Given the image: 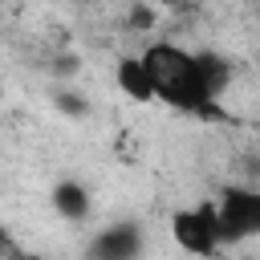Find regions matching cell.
Segmentation results:
<instances>
[{
    "label": "cell",
    "instance_id": "cell-1",
    "mask_svg": "<svg viewBox=\"0 0 260 260\" xmlns=\"http://www.w3.org/2000/svg\"><path fill=\"white\" fill-rule=\"evenodd\" d=\"M154 102L187 118H223V89L232 85V57L215 49H187L179 41H150L142 53Z\"/></svg>",
    "mask_w": 260,
    "mask_h": 260
},
{
    "label": "cell",
    "instance_id": "cell-2",
    "mask_svg": "<svg viewBox=\"0 0 260 260\" xmlns=\"http://www.w3.org/2000/svg\"><path fill=\"white\" fill-rule=\"evenodd\" d=\"M211 203H215L223 248H240V244L260 240V187H252V183H223L211 195Z\"/></svg>",
    "mask_w": 260,
    "mask_h": 260
},
{
    "label": "cell",
    "instance_id": "cell-3",
    "mask_svg": "<svg viewBox=\"0 0 260 260\" xmlns=\"http://www.w3.org/2000/svg\"><path fill=\"white\" fill-rule=\"evenodd\" d=\"M167 232H171V244L179 252L195 256V260H215L223 252V236H219V219H215V203L211 199L175 207Z\"/></svg>",
    "mask_w": 260,
    "mask_h": 260
},
{
    "label": "cell",
    "instance_id": "cell-4",
    "mask_svg": "<svg viewBox=\"0 0 260 260\" xmlns=\"http://www.w3.org/2000/svg\"><path fill=\"white\" fill-rule=\"evenodd\" d=\"M146 228L138 219H114L106 228H98L85 240V260H142L146 256Z\"/></svg>",
    "mask_w": 260,
    "mask_h": 260
},
{
    "label": "cell",
    "instance_id": "cell-5",
    "mask_svg": "<svg viewBox=\"0 0 260 260\" xmlns=\"http://www.w3.org/2000/svg\"><path fill=\"white\" fill-rule=\"evenodd\" d=\"M49 203H53L57 219H65V223H85L93 215V195L81 179H57L49 191Z\"/></svg>",
    "mask_w": 260,
    "mask_h": 260
},
{
    "label": "cell",
    "instance_id": "cell-6",
    "mask_svg": "<svg viewBox=\"0 0 260 260\" xmlns=\"http://www.w3.org/2000/svg\"><path fill=\"white\" fill-rule=\"evenodd\" d=\"M114 85L122 89V98H130L138 106H150L154 102V89H150V77H146V65H142L138 53L134 57H122L114 65Z\"/></svg>",
    "mask_w": 260,
    "mask_h": 260
},
{
    "label": "cell",
    "instance_id": "cell-7",
    "mask_svg": "<svg viewBox=\"0 0 260 260\" xmlns=\"http://www.w3.org/2000/svg\"><path fill=\"white\" fill-rule=\"evenodd\" d=\"M0 102H4V85H0Z\"/></svg>",
    "mask_w": 260,
    "mask_h": 260
}]
</instances>
